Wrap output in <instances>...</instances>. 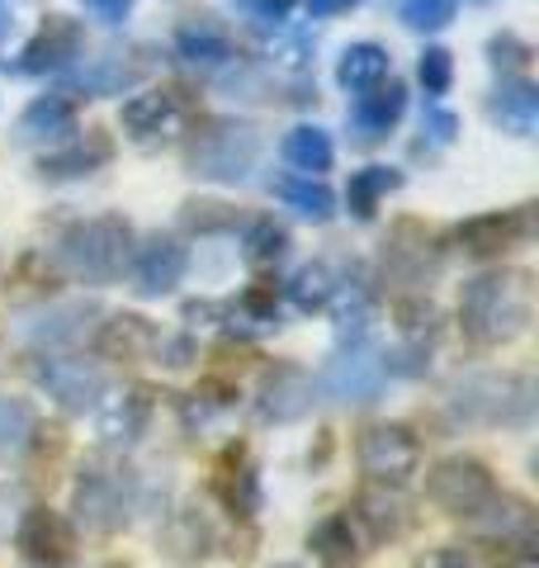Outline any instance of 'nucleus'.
Masks as SVG:
<instances>
[{
	"label": "nucleus",
	"instance_id": "dca6fc26",
	"mask_svg": "<svg viewBox=\"0 0 539 568\" xmlns=\"http://www.w3.org/2000/svg\"><path fill=\"white\" fill-rule=\"evenodd\" d=\"M85 48V29L77 20H67V14H48L43 29L33 33V39L24 43L20 62H14V71H24V77H43V71H62L81 58Z\"/></svg>",
	"mask_w": 539,
	"mask_h": 568
},
{
	"label": "nucleus",
	"instance_id": "473e14b6",
	"mask_svg": "<svg viewBox=\"0 0 539 568\" xmlns=\"http://www.w3.org/2000/svg\"><path fill=\"white\" fill-rule=\"evenodd\" d=\"M284 252H289V233L270 219V213H261V219L242 223V256L251 265H275Z\"/></svg>",
	"mask_w": 539,
	"mask_h": 568
},
{
	"label": "nucleus",
	"instance_id": "6e6552de",
	"mask_svg": "<svg viewBox=\"0 0 539 568\" xmlns=\"http://www.w3.org/2000/svg\"><path fill=\"white\" fill-rule=\"evenodd\" d=\"M185 95L171 91V85H152V91H138L123 100V133H129L138 148H161L185 129Z\"/></svg>",
	"mask_w": 539,
	"mask_h": 568
},
{
	"label": "nucleus",
	"instance_id": "f257e3e1",
	"mask_svg": "<svg viewBox=\"0 0 539 568\" xmlns=\"http://www.w3.org/2000/svg\"><path fill=\"white\" fill-rule=\"evenodd\" d=\"M535 290L526 271H488L464 284L459 327L474 346H507L530 327Z\"/></svg>",
	"mask_w": 539,
	"mask_h": 568
},
{
	"label": "nucleus",
	"instance_id": "7ed1b4c3",
	"mask_svg": "<svg viewBox=\"0 0 539 568\" xmlns=\"http://www.w3.org/2000/svg\"><path fill=\"white\" fill-rule=\"evenodd\" d=\"M449 407L469 426H526L535 417V379L516 369H482L449 388Z\"/></svg>",
	"mask_w": 539,
	"mask_h": 568
},
{
	"label": "nucleus",
	"instance_id": "3c124183",
	"mask_svg": "<svg viewBox=\"0 0 539 568\" xmlns=\"http://www.w3.org/2000/svg\"><path fill=\"white\" fill-rule=\"evenodd\" d=\"M511 568H535V559H530V555H520V559H516Z\"/></svg>",
	"mask_w": 539,
	"mask_h": 568
},
{
	"label": "nucleus",
	"instance_id": "a19ab883",
	"mask_svg": "<svg viewBox=\"0 0 539 568\" xmlns=\"http://www.w3.org/2000/svg\"><path fill=\"white\" fill-rule=\"evenodd\" d=\"M459 14V0H403V24L417 33H436Z\"/></svg>",
	"mask_w": 539,
	"mask_h": 568
},
{
	"label": "nucleus",
	"instance_id": "a18cd8bd",
	"mask_svg": "<svg viewBox=\"0 0 539 568\" xmlns=\"http://www.w3.org/2000/svg\"><path fill=\"white\" fill-rule=\"evenodd\" d=\"M421 133H430V142H436V148H449V142L459 138V119L449 114V110H440V104H426Z\"/></svg>",
	"mask_w": 539,
	"mask_h": 568
},
{
	"label": "nucleus",
	"instance_id": "8fccbe9b",
	"mask_svg": "<svg viewBox=\"0 0 539 568\" xmlns=\"http://www.w3.org/2000/svg\"><path fill=\"white\" fill-rule=\"evenodd\" d=\"M355 6H359V0H308V14H313V20H336V14H346Z\"/></svg>",
	"mask_w": 539,
	"mask_h": 568
},
{
	"label": "nucleus",
	"instance_id": "e433bc0d",
	"mask_svg": "<svg viewBox=\"0 0 539 568\" xmlns=\"http://www.w3.org/2000/svg\"><path fill=\"white\" fill-rule=\"evenodd\" d=\"M313 52H317V39L308 29H289V33H279L275 48H270V58H275V67L284 71V77H308L313 71Z\"/></svg>",
	"mask_w": 539,
	"mask_h": 568
},
{
	"label": "nucleus",
	"instance_id": "9b49d317",
	"mask_svg": "<svg viewBox=\"0 0 539 568\" xmlns=\"http://www.w3.org/2000/svg\"><path fill=\"white\" fill-rule=\"evenodd\" d=\"M33 379L48 388V398L58 403L62 413H85V407H95V398L104 394L100 365L81 361V355H39Z\"/></svg>",
	"mask_w": 539,
	"mask_h": 568
},
{
	"label": "nucleus",
	"instance_id": "1a4fd4ad",
	"mask_svg": "<svg viewBox=\"0 0 539 568\" xmlns=\"http://www.w3.org/2000/svg\"><path fill=\"white\" fill-rule=\"evenodd\" d=\"M359 469H365L374 484H388V488H403L411 474L421 469V446L407 426H369L359 436Z\"/></svg>",
	"mask_w": 539,
	"mask_h": 568
},
{
	"label": "nucleus",
	"instance_id": "c9c22d12",
	"mask_svg": "<svg viewBox=\"0 0 539 568\" xmlns=\"http://www.w3.org/2000/svg\"><path fill=\"white\" fill-rule=\"evenodd\" d=\"M313 549L322 555V564H332V568H346V564H355V526H350V517H327L317 530H313Z\"/></svg>",
	"mask_w": 539,
	"mask_h": 568
},
{
	"label": "nucleus",
	"instance_id": "bb28decb",
	"mask_svg": "<svg viewBox=\"0 0 539 568\" xmlns=\"http://www.w3.org/2000/svg\"><path fill=\"white\" fill-rule=\"evenodd\" d=\"M270 194L279 204H289L298 219H313V223H332L336 219V194L317 181V175H298V171H284V175H270Z\"/></svg>",
	"mask_w": 539,
	"mask_h": 568
},
{
	"label": "nucleus",
	"instance_id": "de8ad7c7",
	"mask_svg": "<svg viewBox=\"0 0 539 568\" xmlns=\"http://www.w3.org/2000/svg\"><path fill=\"white\" fill-rule=\"evenodd\" d=\"M411 568H474V559L464 555V549H455V545H440V549H426Z\"/></svg>",
	"mask_w": 539,
	"mask_h": 568
},
{
	"label": "nucleus",
	"instance_id": "6ab92c4d",
	"mask_svg": "<svg viewBox=\"0 0 539 568\" xmlns=\"http://www.w3.org/2000/svg\"><path fill=\"white\" fill-rule=\"evenodd\" d=\"M175 58L190 62V67H204V71H223L232 58H237V48H232V33L213 20V14H190V20L175 24Z\"/></svg>",
	"mask_w": 539,
	"mask_h": 568
},
{
	"label": "nucleus",
	"instance_id": "f03ea898",
	"mask_svg": "<svg viewBox=\"0 0 539 568\" xmlns=\"http://www.w3.org/2000/svg\"><path fill=\"white\" fill-rule=\"evenodd\" d=\"M133 246L138 242H133L129 219L100 213V219L67 227L58 237V246H52V261L81 284H114V280H123V271H129Z\"/></svg>",
	"mask_w": 539,
	"mask_h": 568
},
{
	"label": "nucleus",
	"instance_id": "4be33fe9",
	"mask_svg": "<svg viewBox=\"0 0 539 568\" xmlns=\"http://www.w3.org/2000/svg\"><path fill=\"white\" fill-rule=\"evenodd\" d=\"M77 133V104L67 95H39L14 123V142L24 148H48V142H67Z\"/></svg>",
	"mask_w": 539,
	"mask_h": 568
},
{
	"label": "nucleus",
	"instance_id": "58836bf2",
	"mask_svg": "<svg viewBox=\"0 0 539 568\" xmlns=\"http://www.w3.org/2000/svg\"><path fill=\"white\" fill-rule=\"evenodd\" d=\"M218 493L223 503L232 507V517H251L261 507V484H256V469L242 465V469H223L218 474Z\"/></svg>",
	"mask_w": 539,
	"mask_h": 568
},
{
	"label": "nucleus",
	"instance_id": "f8f14e48",
	"mask_svg": "<svg viewBox=\"0 0 539 568\" xmlns=\"http://www.w3.org/2000/svg\"><path fill=\"white\" fill-rule=\"evenodd\" d=\"M190 271V252H185V242L180 237H148V242H138L133 246V256H129V275L133 280V294L142 298H161V294H171L180 280H185Z\"/></svg>",
	"mask_w": 539,
	"mask_h": 568
},
{
	"label": "nucleus",
	"instance_id": "c756f323",
	"mask_svg": "<svg viewBox=\"0 0 539 568\" xmlns=\"http://www.w3.org/2000/svg\"><path fill=\"white\" fill-rule=\"evenodd\" d=\"M384 77H388V52L379 43H350L336 62V81L355 95L369 91V85H379Z\"/></svg>",
	"mask_w": 539,
	"mask_h": 568
},
{
	"label": "nucleus",
	"instance_id": "5701e85b",
	"mask_svg": "<svg viewBox=\"0 0 539 568\" xmlns=\"http://www.w3.org/2000/svg\"><path fill=\"white\" fill-rule=\"evenodd\" d=\"M488 119L501 133L511 138H530L539 123V91L526 77H501V85L488 95Z\"/></svg>",
	"mask_w": 539,
	"mask_h": 568
},
{
	"label": "nucleus",
	"instance_id": "7c9ffc66",
	"mask_svg": "<svg viewBox=\"0 0 539 568\" xmlns=\"http://www.w3.org/2000/svg\"><path fill=\"white\" fill-rule=\"evenodd\" d=\"M327 308L336 317V342L340 346L365 342V332H369V290H365V284H336V294H332Z\"/></svg>",
	"mask_w": 539,
	"mask_h": 568
},
{
	"label": "nucleus",
	"instance_id": "393cba45",
	"mask_svg": "<svg viewBox=\"0 0 539 568\" xmlns=\"http://www.w3.org/2000/svg\"><path fill=\"white\" fill-rule=\"evenodd\" d=\"M156 342H161V332L142 313H114L100 327L95 351L104 361H148V355H156Z\"/></svg>",
	"mask_w": 539,
	"mask_h": 568
},
{
	"label": "nucleus",
	"instance_id": "79ce46f5",
	"mask_svg": "<svg viewBox=\"0 0 539 568\" xmlns=\"http://www.w3.org/2000/svg\"><path fill=\"white\" fill-rule=\"evenodd\" d=\"M417 77H421V85H426V95L440 100L449 85H455V58H449L445 48H426L421 62H417Z\"/></svg>",
	"mask_w": 539,
	"mask_h": 568
},
{
	"label": "nucleus",
	"instance_id": "b1692460",
	"mask_svg": "<svg viewBox=\"0 0 539 568\" xmlns=\"http://www.w3.org/2000/svg\"><path fill=\"white\" fill-rule=\"evenodd\" d=\"M355 521L369 530V540L374 545H384V540H398L411 530V503L398 493V488H369L365 497L355 503Z\"/></svg>",
	"mask_w": 539,
	"mask_h": 568
},
{
	"label": "nucleus",
	"instance_id": "4468645a",
	"mask_svg": "<svg viewBox=\"0 0 539 568\" xmlns=\"http://www.w3.org/2000/svg\"><path fill=\"white\" fill-rule=\"evenodd\" d=\"M14 545H20V555L39 568H67L71 555H77V530L62 511L52 507H29L20 530H14Z\"/></svg>",
	"mask_w": 539,
	"mask_h": 568
},
{
	"label": "nucleus",
	"instance_id": "9d476101",
	"mask_svg": "<svg viewBox=\"0 0 539 568\" xmlns=\"http://www.w3.org/2000/svg\"><path fill=\"white\" fill-rule=\"evenodd\" d=\"M95 436L100 446L110 450H133L142 432H148L152 422V394L142 384H129V388H104V394L95 398Z\"/></svg>",
	"mask_w": 539,
	"mask_h": 568
},
{
	"label": "nucleus",
	"instance_id": "39448f33",
	"mask_svg": "<svg viewBox=\"0 0 539 568\" xmlns=\"http://www.w3.org/2000/svg\"><path fill=\"white\" fill-rule=\"evenodd\" d=\"M426 497L440 511H449V517L478 521L501 493H497V478L488 474L482 459H474V455H449V459H440V465L426 474Z\"/></svg>",
	"mask_w": 539,
	"mask_h": 568
},
{
	"label": "nucleus",
	"instance_id": "f704fd0d",
	"mask_svg": "<svg viewBox=\"0 0 539 568\" xmlns=\"http://www.w3.org/2000/svg\"><path fill=\"white\" fill-rule=\"evenodd\" d=\"M166 549L175 564H200L209 555V526L200 521V511H180L166 526Z\"/></svg>",
	"mask_w": 539,
	"mask_h": 568
},
{
	"label": "nucleus",
	"instance_id": "ddd939ff",
	"mask_svg": "<svg viewBox=\"0 0 539 568\" xmlns=\"http://www.w3.org/2000/svg\"><path fill=\"white\" fill-rule=\"evenodd\" d=\"M436 271H440V256L430 233H421V223L393 227V237L384 246V280L398 284V290H426Z\"/></svg>",
	"mask_w": 539,
	"mask_h": 568
},
{
	"label": "nucleus",
	"instance_id": "412c9836",
	"mask_svg": "<svg viewBox=\"0 0 539 568\" xmlns=\"http://www.w3.org/2000/svg\"><path fill=\"white\" fill-rule=\"evenodd\" d=\"M308 407H313V379L303 375V369H294V365L270 369L261 394H256V417L261 422H275V426L279 422H298Z\"/></svg>",
	"mask_w": 539,
	"mask_h": 568
},
{
	"label": "nucleus",
	"instance_id": "a878e982",
	"mask_svg": "<svg viewBox=\"0 0 539 568\" xmlns=\"http://www.w3.org/2000/svg\"><path fill=\"white\" fill-rule=\"evenodd\" d=\"M138 81H142V67L123 62L119 52H104V58H90V62H81V67L67 77L71 91H77V95H90V100H104V95H129Z\"/></svg>",
	"mask_w": 539,
	"mask_h": 568
},
{
	"label": "nucleus",
	"instance_id": "cd10ccee",
	"mask_svg": "<svg viewBox=\"0 0 539 568\" xmlns=\"http://www.w3.org/2000/svg\"><path fill=\"white\" fill-rule=\"evenodd\" d=\"M279 156H284V166L298 171V175H322L336 162V142L327 129H317V123H298V129L284 133Z\"/></svg>",
	"mask_w": 539,
	"mask_h": 568
},
{
	"label": "nucleus",
	"instance_id": "c85d7f7f",
	"mask_svg": "<svg viewBox=\"0 0 539 568\" xmlns=\"http://www.w3.org/2000/svg\"><path fill=\"white\" fill-rule=\"evenodd\" d=\"M398 190H403V171H393V166H365V171L350 175L346 204H350L355 219H374V209H379L388 194H398Z\"/></svg>",
	"mask_w": 539,
	"mask_h": 568
},
{
	"label": "nucleus",
	"instance_id": "2f4dec72",
	"mask_svg": "<svg viewBox=\"0 0 539 568\" xmlns=\"http://www.w3.org/2000/svg\"><path fill=\"white\" fill-rule=\"evenodd\" d=\"M336 271L327 261H308V265H298L294 271V280L284 284V290H289V304L298 308V313H322L332 304V294H336Z\"/></svg>",
	"mask_w": 539,
	"mask_h": 568
},
{
	"label": "nucleus",
	"instance_id": "ea45409f",
	"mask_svg": "<svg viewBox=\"0 0 539 568\" xmlns=\"http://www.w3.org/2000/svg\"><path fill=\"white\" fill-rule=\"evenodd\" d=\"M393 317H398V332L411 346H426V336H436V308H430L421 294L398 298V304H393Z\"/></svg>",
	"mask_w": 539,
	"mask_h": 568
},
{
	"label": "nucleus",
	"instance_id": "72a5a7b5",
	"mask_svg": "<svg viewBox=\"0 0 539 568\" xmlns=\"http://www.w3.org/2000/svg\"><path fill=\"white\" fill-rule=\"evenodd\" d=\"M33 426H39V417H33V407L24 398H0V459L24 455L33 440Z\"/></svg>",
	"mask_w": 539,
	"mask_h": 568
},
{
	"label": "nucleus",
	"instance_id": "c03bdc74",
	"mask_svg": "<svg viewBox=\"0 0 539 568\" xmlns=\"http://www.w3.org/2000/svg\"><path fill=\"white\" fill-rule=\"evenodd\" d=\"M185 223L200 233H237V213H227L223 204H185Z\"/></svg>",
	"mask_w": 539,
	"mask_h": 568
},
{
	"label": "nucleus",
	"instance_id": "aec40b11",
	"mask_svg": "<svg viewBox=\"0 0 539 568\" xmlns=\"http://www.w3.org/2000/svg\"><path fill=\"white\" fill-rule=\"evenodd\" d=\"M407 110V85L384 77L379 85H369V91H359L355 104H350V133L355 142H384L388 129L403 119Z\"/></svg>",
	"mask_w": 539,
	"mask_h": 568
},
{
	"label": "nucleus",
	"instance_id": "f3484780",
	"mask_svg": "<svg viewBox=\"0 0 539 568\" xmlns=\"http://www.w3.org/2000/svg\"><path fill=\"white\" fill-rule=\"evenodd\" d=\"M95 304H85V298H71V304H52L43 313H33L29 323L20 327L24 332V342H33L43 355L52 351H67V346H81L90 327H95Z\"/></svg>",
	"mask_w": 539,
	"mask_h": 568
},
{
	"label": "nucleus",
	"instance_id": "0eeeda50",
	"mask_svg": "<svg viewBox=\"0 0 539 568\" xmlns=\"http://www.w3.org/2000/svg\"><path fill=\"white\" fill-rule=\"evenodd\" d=\"M384 379H388L384 355H374L365 342H355V346H340L332 361L322 365L313 388L332 403H374L384 394Z\"/></svg>",
	"mask_w": 539,
	"mask_h": 568
},
{
	"label": "nucleus",
	"instance_id": "603ef678",
	"mask_svg": "<svg viewBox=\"0 0 539 568\" xmlns=\"http://www.w3.org/2000/svg\"><path fill=\"white\" fill-rule=\"evenodd\" d=\"M6 20H10V14H6V6H0V33H6Z\"/></svg>",
	"mask_w": 539,
	"mask_h": 568
},
{
	"label": "nucleus",
	"instance_id": "864d4df0",
	"mask_svg": "<svg viewBox=\"0 0 539 568\" xmlns=\"http://www.w3.org/2000/svg\"><path fill=\"white\" fill-rule=\"evenodd\" d=\"M275 568H303V564H275Z\"/></svg>",
	"mask_w": 539,
	"mask_h": 568
},
{
	"label": "nucleus",
	"instance_id": "a211bd4d",
	"mask_svg": "<svg viewBox=\"0 0 539 568\" xmlns=\"http://www.w3.org/2000/svg\"><path fill=\"white\" fill-rule=\"evenodd\" d=\"M114 162V138L90 129V133H71L58 152H43L39 162V175L43 181H81V175H95L100 166Z\"/></svg>",
	"mask_w": 539,
	"mask_h": 568
},
{
	"label": "nucleus",
	"instance_id": "423d86ee",
	"mask_svg": "<svg viewBox=\"0 0 539 568\" xmlns=\"http://www.w3.org/2000/svg\"><path fill=\"white\" fill-rule=\"evenodd\" d=\"M133 497H138V478L129 469L85 465L77 478V511L95 530H119L133 511Z\"/></svg>",
	"mask_w": 539,
	"mask_h": 568
},
{
	"label": "nucleus",
	"instance_id": "37998d69",
	"mask_svg": "<svg viewBox=\"0 0 539 568\" xmlns=\"http://www.w3.org/2000/svg\"><path fill=\"white\" fill-rule=\"evenodd\" d=\"M492 52V67L501 71V77H520V71L530 67V43L516 39V33H497V39L488 43Z\"/></svg>",
	"mask_w": 539,
	"mask_h": 568
},
{
	"label": "nucleus",
	"instance_id": "49530a36",
	"mask_svg": "<svg viewBox=\"0 0 539 568\" xmlns=\"http://www.w3.org/2000/svg\"><path fill=\"white\" fill-rule=\"evenodd\" d=\"M246 20H261V24H279L284 14L294 10V0H232Z\"/></svg>",
	"mask_w": 539,
	"mask_h": 568
},
{
	"label": "nucleus",
	"instance_id": "2eb2a0df",
	"mask_svg": "<svg viewBox=\"0 0 539 568\" xmlns=\"http://www.w3.org/2000/svg\"><path fill=\"white\" fill-rule=\"evenodd\" d=\"M535 233V209L520 204V209H501V213H478V219L459 223L455 227V242L464 246L469 256H501L520 246Z\"/></svg>",
	"mask_w": 539,
	"mask_h": 568
},
{
	"label": "nucleus",
	"instance_id": "09e8293b",
	"mask_svg": "<svg viewBox=\"0 0 539 568\" xmlns=\"http://www.w3.org/2000/svg\"><path fill=\"white\" fill-rule=\"evenodd\" d=\"M81 6H85L90 14H100V20H104V24H119V20H123V14H129V10H133V0H81Z\"/></svg>",
	"mask_w": 539,
	"mask_h": 568
},
{
	"label": "nucleus",
	"instance_id": "4c0bfd02",
	"mask_svg": "<svg viewBox=\"0 0 539 568\" xmlns=\"http://www.w3.org/2000/svg\"><path fill=\"white\" fill-rule=\"evenodd\" d=\"M218 85L232 100H270V91H275V85H270V71L261 62H237V58L223 67Z\"/></svg>",
	"mask_w": 539,
	"mask_h": 568
},
{
	"label": "nucleus",
	"instance_id": "20e7f679",
	"mask_svg": "<svg viewBox=\"0 0 539 568\" xmlns=\"http://www.w3.org/2000/svg\"><path fill=\"white\" fill-rule=\"evenodd\" d=\"M256 162H261V138H256V129H246V123H232V119L204 123V133H194L190 152H185L190 175L213 181V185H242V181H251Z\"/></svg>",
	"mask_w": 539,
	"mask_h": 568
}]
</instances>
